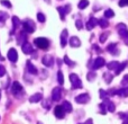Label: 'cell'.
I'll list each match as a JSON object with an SVG mask.
<instances>
[{
	"label": "cell",
	"instance_id": "6da1fadb",
	"mask_svg": "<svg viewBox=\"0 0 128 124\" xmlns=\"http://www.w3.org/2000/svg\"><path fill=\"white\" fill-rule=\"evenodd\" d=\"M34 42H35V45L38 47V49L47 50L48 46H50L48 40H46V38H44V37H38V38H36Z\"/></svg>",
	"mask_w": 128,
	"mask_h": 124
},
{
	"label": "cell",
	"instance_id": "7a4b0ae2",
	"mask_svg": "<svg viewBox=\"0 0 128 124\" xmlns=\"http://www.w3.org/2000/svg\"><path fill=\"white\" fill-rule=\"evenodd\" d=\"M70 80L72 82V87L74 89H79L82 88V81L81 79L79 78V76L75 75V73H71L70 75Z\"/></svg>",
	"mask_w": 128,
	"mask_h": 124
},
{
	"label": "cell",
	"instance_id": "3957f363",
	"mask_svg": "<svg viewBox=\"0 0 128 124\" xmlns=\"http://www.w3.org/2000/svg\"><path fill=\"white\" fill-rule=\"evenodd\" d=\"M117 29H118V33L119 35L122 36V38H127L128 37V28L127 26L124 24V23H120V24L117 25Z\"/></svg>",
	"mask_w": 128,
	"mask_h": 124
},
{
	"label": "cell",
	"instance_id": "277c9868",
	"mask_svg": "<svg viewBox=\"0 0 128 124\" xmlns=\"http://www.w3.org/2000/svg\"><path fill=\"white\" fill-rule=\"evenodd\" d=\"M89 100H90V96H89V94H81V95H79V96L75 97V102L79 103V104H86Z\"/></svg>",
	"mask_w": 128,
	"mask_h": 124
},
{
	"label": "cell",
	"instance_id": "5b68a950",
	"mask_svg": "<svg viewBox=\"0 0 128 124\" xmlns=\"http://www.w3.org/2000/svg\"><path fill=\"white\" fill-rule=\"evenodd\" d=\"M24 29L26 32H28V33H33L34 31H35V24H34L32 20H25L24 22Z\"/></svg>",
	"mask_w": 128,
	"mask_h": 124
},
{
	"label": "cell",
	"instance_id": "8992f818",
	"mask_svg": "<svg viewBox=\"0 0 128 124\" xmlns=\"http://www.w3.org/2000/svg\"><path fill=\"white\" fill-rule=\"evenodd\" d=\"M61 96H62V89L61 87H56V88L53 89V93H52V99L58 102V100L61 99Z\"/></svg>",
	"mask_w": 128,
	"mask_h": 124
},
{
	"label": "cell",
	"instance_id": "52a82bcc",
	"mask_svg": "<svg viewBox=\"0 0 128 124\" xmlns=\"http://www.w3.org/2000/svg\"><path fill=\"white\" fill-rule=\"evenodd\" d=\"M104 64H106V61H104V58H101V56H99V58H97L94 61H93V64H92V69H100L101 67H104Z\"/></svg>",
	"mask_w": 128,
	"mask_h": 124
},
{
	"label": "cell",
	"instance_id": "ba28073f",
	"mask_svg": "<svg viewBox=\"0 0 128 124\" xmlns=\"http://www.w3.org/2000/svg\"><path fill=\"white\" fill-rule=\"evenodd\" d=\"M54 114L58 118H63L64 115H65V111H64L63 106H56L55 109H54Z\"/></svg>",
	"mask_w": 128,
	"mask_h": 124
},
{
	"label": "cell",
	"instance_id": "9c48e42d",
	"mask_svg": "<svg viewBox=\"0 0 128 124\" xmlns=\"http://www.w3.org/2000/svg\"><path fill=\"white\" fill-rule=\"evenodd\" d=\"M8 59L10 60L11 62H16L18 60V53L15 49H10L8 52Z\"/></svg>",
	"mask_w": 128,
	"mask_h": 124
},
{
	"label": "cell",
	"instance_id": "30bf717a",
	"mask_svg": "<svg viewBox=\"0 0 128 124\" xmlns=\"http://www.w3.org/2000/svg\"><path fill=\"white\" fill-rule=\"evenodd\" d=\"M97 25H98V19L94 17H91L90 19H89V22L86 23V28H88L89 31H91V29H93Z\"/></svg>",
	"mask_w": 128,
	"mask_h": 124
},
{
	"label": "cell",
	"instance_id": "8fae6325",
	"mask_svg": "<svg viewBox=\"0 0 128 124\" xmlns=\"http://www.w3.org/2000/svg\"><path fill=\"white\" fill-rule=\"evenodd\" d=\"M22 52H24L25 54H30L34 52V49L28 42H25L24 44H22Z\"/></svg>",
	"mask_w": 128,
	"mask_h": 124
},
{
	"label": "cell",
	"instance_id": "7c38bea8",
	"mask_svg": "<svg viewBox=\"0 0 128 124\" xmlns=\"http://www.w3.org/2000/svg\"><path fill=\"white\" fill-rule=\"evenodd\" d=\"M42 61H43V64L46 67H52L54 63V59H53V56H51V55H45Z\"/></svg>",
	"mask_w": 128,
	"mask_h": 124
},
{
	"label": "cell",
	"instance_id": "4fadbf2b",
	"mask_svg": "<svg viewBox=\"0 0 128 124\" xmlns=\"http://www.w3.org/2000/svg\"><path fill=\"white\" fill-rule=\"evenodd\" d=\"M68 29H64V31L62 32V34H61V45L64 47L66 45V43H68Z\"/></svg>",
	"mask_w": 128,
	"mask_h": 124
},
{
	"label": "cell",
	"instance_id": "5bb4252c",
	"mask_svg": "<svg viewBox=\"0 0 128 124\" xmlns=\"http://www.w3.org/2000/svg\"><path fill=\"white\" fill-rule=\"evenodd\" d=\"M70 45L72 47H79L81 45V41L76 37V36H73V37L70 38Z\"/></svg>",
	"mask_w": 128,
	"mask_h": 124
},
{
	"label": "cell",
	"instance_id": "9a60e30c",
	"mask_svg": "<svg viewBox=\"0 0 128 124\" xmlns=\"http://www.w3.org/2000/svg\"><path fill=\"white\" fill-rule=\"evenodd\" d=\"M107 50H108V52H110L111 54H117L118 53L117 44H116V43H111V44H109L108 47H107Z\"/></svg>",
	"mask_w": 128,
	"mask_h": 124
},
{
	"label": "cell",
	"instance_id": "2e32d148",
	"mask_svg": "<svg viewBox=\"0 0 128 124\" xmlns=\"http://www.w3.org/2000/svg\"><path fill=\"white\" fill-rule=\"evenodd\" d=\"M43 96L42 94H35V95H33L30 98H29V102L30 103H38L40 100H42Z\"/></svg>",
	"mask_w": 128,
	"mask_h": 124
},
{
	"label": "cell",
	"instance_id": "e0dca14e",
	"mask_svg": "<svg viewBox=\"0 0 128 124\" xmlns=\"http://www.w3.org/2000/svg\"><path fill=\"white\" fill-rule=\"evenodd\" d=\"M62 106H63L64 111H65L66 113H71V112H72V109H73V108H72V105H71V103H70V102H68V100L63 102Z\"/></svg>",
	"mask_w": 128,
	"mask_h": 124
},
{
	"label": "cell",
	"instance_id": "ac0fdd59",
	"mask_svg": "<svg viewBox=\"0 0 128 124\" xmlns=\"http://www.w3.org/2000/svg\"><path fill=\"white\" fill-rule=\"evenodd\" d=\"M27 70H28L32 75H36V73H37V69L32 64L30 61H27Z\"/></svg>",
	"mask_w": 128,
	"mask_h": 124
},
{
	"label": "cell",
	"instance_id": "d6986e66",
	"mask_svg": "<svg viewBox=\"0 0 128 124\" xmlns=\"http://www.w3.org/2000/svg\"><path fill=\"white\" fill-rule=\"evenodd\" d=\"M11 89H12V93L16 94V93H18V91H22V86L19 84V82L16 81V82H14L12 88H11Z\"/></svg>",
	"mask_w": 128,
	"mask_h": 124
},
{
	"label": "cell",
	"instance_id": "ffe728a7",
	"mask_svg": "<svg viewBox=\"0 0 128 124\" xmlns=\"http://www.w3.org/2000/svg\"><path fill=\"white\" fill-rule=\"evenodd\" d=\"M119 62L118 61H111V62H109L108 64H107V67H108V69L109 70H116V69L118 68V66H119Z\"/></svg>",
	"mask_w": 128,
	"mask_h": 124
},
{
	"label": "cell",
	"instance_id": "44dd1931",
	"mask_svg": "<svg viewBox=\"0 0 128 124\" xmlns=\"http://www.w3.org/2000/svg\"><path fill=\"white\" fill-rule=\"evenodd\" d=\"M126 66H127V62L125 61V62H122V63H120L119 66H118V68L116 69V75H120V73L122 72V71H124V69L126 68Z\"/></svg>",
	"mask_w": 128,
	"mask_h": 124
},
{
	"label": "cell",
	"instance_id": "7402d4cb",
	"mask_svg": "<svg viewBox=\"0 0 128 124\" xmlns=\"http://www.w3.org/2000/svg\"><path fill=\"white\" fill-rule=\"evenodd\" d=\"M98 25H100L102 28H107L109 26V22L107 20V18H101L98 20Z\"/></svg>",
	"mask_w": 128,
	"mask_h": 124
},
{
	"label": "cell",
	"instance_id": "603a6c76",
	"mask_svg": "<svg viewBox=\"0 0 128 124\" xmlns=\"http://www.w3.org/2000/svg\"><path fill=\"white\" fill-rule=\"evenodd\" d=\"M106 105L108 106V112H111V113H114V112L116 111V106L114 103L109 102L108 99H106Z\"/></svg>",
	"mask_w": 128,
	"mask_h": 124
},
{
	"label": "cell",
	"instance_id": "cb8c5ba5",
	"mask_svg": "<svg viewBox=\"0 0 128 124\" xmlns=\"http://www.w3.org/2000/svg\"><path fill=\"white\" fill-rule=\"evenodd\" d=\"M117 94L120 96V97H127L128 96V87H125V88L120 89V90H117Z\"/></svg>",
	"mask_w": 128,
	"mask_h": 124
},
{
	"label": "cell",
	"instance_id": "d4e9b609",
	"mask_svg": "<svg viewBox=\"0 0 128 124\" xmlns=\"http://www.w3.org/2000/svg\"><path fill=\"white\" fill-rule=\"evenodd\" d=\"M114 16H115V11L112 10V9H107L106 11H104V18H112Z\"/></svg>",
	"mask_w": 128,
	"mask_h": 124
},
{
	"label": "cell",
	"instance_id": "484cf974",
	"mask_svg": "<svg viewBox=\"0 0 128 124\" xmlns=\"http://www.w3.org/2000/svg\"><path fill=\"white\" fill-rule=\"evenodd\" d=\"M12 23H14V27H12V31H11V34L14 33V31L16 29V27L19 26V24H20V23H19V18L16 17V16H14V17H12Z\"/></svg>",
	"mask_w": 128,
	"mask_h": 124
},
{
	"label": "cell",
	"instance_id": "4316f807",
	"mask_svg": "<svg viewBox=\"0 0 128 124\" xmlns=\"http://www.w3.org/2000/svg\"><path fill=\"white\" fill-rule=\"evenodd\" d=\"M88 6H89L88 0H81V1L79 2V5H78V7H79L80 9H84V8H86Z\"/></svg>",
	"mask_w": 128,
	"mask_h": 124
},
{
	"label": "cell",
	"instance_id": "83f0119b",
	"mask_svg": "<svg viewBox=\"0 0 128 124\" xmlns=\"http://www.w3.org/2000/svg\"><path fill=\"white\" fill-rule=\"evenodd\" d=\"M58 10L60 11L61 18H62V19H65V15L68 14L66 13V10H65V8H64V7H58Z\"/></svg>",
	"mask_w": 128,
	"mask_h": 124
},
{
	"label": "cell",
	"instance_id": "f1b7e54d",
	"mask_svg": "<svg viewBox=\"0 0 128 124\" xmlns=\"http://www.w3.org/2000/svg\"><path fill=\"white\" fill-rule=\"evenodd\" d=\"M58 84L60 85H63L64 84V78H63V73H62V71H58Z\"/></svg>",
	"mask_w": 128,
	"mask_h": 124
},
{
	"label": "cell",
	"instance_id": "f546056e",
	"mask_svg": "<svg viewBox=\"0 0 128 124\" xmlns=\"http://www.w3.org/2000/svg\"><path fill=\"white\" fill-rule=\"evenodd\" d=\"M7 18H8V14L4 13V11H0V22H4Z\"/></svg>",
	"mask_w": 128,
	"mask_h": 124
},
{
	"label": "cell",
	"instance_id": "4dcf8cb0",
	"mask_svg": "<svg viewBox=\"0 0 128 124\" xmlns=\"http://www.w3.org/2000/svg\"><path fill=\"white\" fill-rule=\"evenodd\" d=\"M86 78H88L89 81H92V80L96 79V73L93 72V71H91V72L88 73V77H86Z\"/></svg>",
	"mask_w": 128,
	"mask_h": 124
},
{
	"label": "cell",
	"instance_id": "1f68e13d",
	"mask_svg": "<svg viewBox=\"0 0 128 124\" xmlns=\"http://www.w3.org/2000/svg\"><path fill=\"white\" fill-rule=\"evenodd\" d=\"M64 62H65L66 64H68V66H70V67H71V66H75V62L71 61L70 59H68V56H66V55L64 56Z\"/></svg>",
	"mask_w": 128,
	"mask_h": 124
},
{
	"label": "cell",
	"instance_id": "d6a6232c",
	"mask_svg": "<svg viewBox=\"0 0 128 124\" xmlns=\"http://www.w3.org/2000/svg\"><path fill=\"white\" fill-rule=\"evenodd\" d=\"M109 36V33H104V34H101V36H100V42L101 43H104L107 40V37Z\"/></svg>",
	"mask_w": 128,
	"mask_h": 124
},
{
	"label": "cell",
	"instance_id": "836d02e7",
	"mask_svg": "<svg viewBox=\"0 0 128 124\" xmlns=\"http://www.w3.org/2000/svg\"><path fill=\"white\" fill-rule=\"evenodd\" d=\"M104 79H106L107 84H110L111 80H112V76H110L109 73H104Z\"/></svg>",
	"mask_w": 128,
	"mask_h": 124
},
{
	"label": "cell",
	"instance_id": "e575fe53",
	"mask_svg": "<svg viewBox=\"0 0 128 124\" xmlns=\"http://www.w3.org/2000/svg\"><path fill=\"white\" fill-rule=\"evenodd\" d=\"M37 19L40 20V23H44V22H45V16L43 15L42 13H38V14H37Z\"/></svg>",
	"mask_w": 128,
	"mask_h": 124
},
{
	"label": "cell",
	"instance_id": "d590c367",
	"mask_svg": "<svg viewBox=\"0 0 128 124\" xmlns=\"http://www.w3.org/2000/svg\"><path fill=\"white\" fill-rule=\"evenodd\" d=\"M107 96H108V94H107V91L104 90H100V97L102 98V99H107Z\"/></svg>",
	"mask_w": 128,
	"mask_h": 124
},
{
	"label": "cell",
	"instance_id": "8d00e7d4",
	"mask_svg": "<svg viewBox=\"0 0 128 124\" xmlns=\"http://www.w3.org/2000/svg\"><path fill=\"white\" fill-rule=\"evenodd\" d=\"M1 4L4 5V6L8 7V8H11V4H10V1H8V0H1Z\"/></svg>",
	"mask_w": 128,
	"mask_h": 124
},
{
	"label": "cell",
	"instance_id": "74e56055",
	"mask_svg": "<svg viewBox=\"0 0 128 124\" xmlns=\"http://www.w3.org/2000/svg\"><path fill=\"white\" fill-rule=\"evenodd\" d=\"M75 26H76L78 29H82V27H83V24H82L81 20H76V22H75Z\"/></svg>",
	"mask_w": 128,
	"mask_h": 124
},
{
	"label": "cell",
	"instance_id": "f35d334b",
	"mask_svg": "<svg viewBox=\"0 0 128 124\" xmlns=\"http://www.w3.org/2000/svg\"><path fill=\"white\" fill-rule=\"evenodd\" d=\"M6 75V69L4 66H0V77H4Z\"/></svg>",
	"mask_w": 128,
	"mask_h": 124
},
{
	"label": "cell",
	"instance_id": "ab89813d",
	"mask_svg": "<svg viewBox=\"0 0 128 124\" xmlns=\"http://www.w3.org/2000/svg\"><path fill=\"white\" fill-rule=\"evenodd\" d=\"M100 109H101V113L102 114H106V103H104V104H100Z\"/></svg>",
	"mask_w": 128,
	"mask_h": 124
},
{
	"label": "cell",
	"instance_id": "60d3db41",
	"mask_svg": "<svg viewBox=\"0 0 128 124\" xmlns=\"http://www.w3.org/2000/svg\"><path fill=\"white\" fill-rule=\"evenodd\" d=\"M119 6L120 7L128 6V0H119Z\"/></svg>",
	"mask_w": 128,
	"mask_h": 124
},
{
	"label": "cell",
	"instance_id": "b9f144b4",
	"mask_svg": "<svg viewBox=\"0 0 128 124\" xmlns=\"http://www.w3.org/2000/svg\"><path fill=\"white\" fill-rule=\"evenodd\" d=\"M128 84V75H126L124 77V79H122V85H127Z\"/></svg>",
	"mask_w": 128,
	"mask_h": 124
},
{
	"label": "cell",
	"instance_id": "7bdbcfd3",
	"mask_svg": "<svg viewBox=\"0 0 128 124\" xmlns=\"http://www.w3.org/2000/svg\"><path fill=\"white\" fill-rule=\"evenodd\" d=\"M83 124H92V120H91V118H90V120H88L86 123H83Z\"/></svg>",
	"mask_w": 128,
	"mask_h": 124
},
{
	"label": "cell",
	"instance_id": "ee69618b",
	"mask_svg": "<svg viewBox=\"0 0 128 124\" xmlns=\"http://www.w3.org/2000/svg\"><path fill=\"white\" fill-rule=\"evenodd\" d=\"M125 43H126V44H127V45H128V37H127V38H126V41H125Z\"/></svg>",
	"mask_w": 128,
	"mask_h": 124
},
{
	"label": "cell",
	"instance_id": "f6af8a7d",
	"mask_svg": "<svg viewBox=\"0 0 128 124\" xmlns=\"http://www.w3.org/2000/svg\"><path fill=\"white\" fill-rule=\"evenodd\" d=\"M0 60H4V58L1 56V54H0Z\"/></svg>",
	"mask_w": 128,
	"mask_h": 124
},
{
	"label": "cell",
	"instance_id": "bcb514c9",
	"mask_svg": "<svg viewBox=\"0 0 128 124\" xmlns=\"http://www.w3.org/2000/svg\"><path fill=\"white\" fill-rule=\"evenodd\" d=\"M0 97H1V90H0Z\"/></svg>",
	"mask_w": 128,
	"mask_h": 124
},
{
	"label": "cell",
	"instance_id": "7dc6e473",
	"mask_svg": "<svg viewBox=\"0 0 128 124\" xmlns=\"http://www.w3.org/2000/svg\"><path fill=\"white\" fill-rule=\"evenodd\" d=\"M37 124H42V123H40V122H38V123H37Z\"/></svg>",
	"mask_w": 128,
	"mask_h": 124
}]
</instances>
